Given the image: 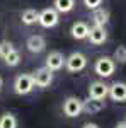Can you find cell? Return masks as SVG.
<instances>
[{
  "label": "cell",
  "mask_w": 126,
  "mask_h": 128,
  "mask_svg": "<svg viewBox=\"0 0 126 128\" xmlns=\"http://www.w3.org/2000/svg\"><path fill=\"white\" fill-rule=\"evenodd\" d=\"M34 86V79H32V74H19L15 80H14V92L17 96H26L32 92Z\"/></svg>",
  "instance_id": "6da1fadb"
},
{
  "label": "cell",
  "mask_w": 126,
  "mask_h": 128,
  "mask_svg": "<svg viewBox=\"0 0 126 128\" xmlns=\"http://www.w3.org/2000/svg\"><path fill=\"white\" fill-rule=\"evenodd\" d=\"M116 70V62L111 58V56H99L96 60V65H94V72H96L99 77L107 79L114 74Z\"/></svg>",
  "instance_id": "7a4b0ae2"
},
{
  "label": "cell",
  "mask_w": 126,
  "mask_h": 128,
  "mask_svg": "<svg viewBox=\"0 0 126 128\" xmlns=\"http://www.w3.org/2000/svg\"><path fill=\"white\" fill-rule=\"evenodd\" d=\"M63 114L68 118H77L84 113V106H82V99L75 98V96H68L63 101Z\"/></svg>",
  "instance_id": "3957f363"
},
{
  "label": "cell",
  "mask_w": 126,
  "mask_h": 128,
  "mask_svg": "<svg viewBox=\"0 0 126 128\" xmlns=\"http://www.w3.org/2000/svg\"><path fill=\"white\" fill-rule=\"evenodd\" d=\"M65 67H67V70H68V72H72V74H75V72H82V70L87 67V58H85L84 53H80V51H73V53L67 58Z\"/></svg>",
  "instance_id": "277c9868"
},
{
  "label": "cell",
  "mask_w": 126,
  "mask_h": 128,
  "mask_svg": "<svg viewBox=\"0 0 126 128\" xmlns=\"http://www.w3.org/2000/svg\"><path fill=\"white\" fill-rule=\"evenodd\" d=\"M58 22H60V14L53 9V7L43 9L41 12H39V22H38V24H41L43 28L51 29V28L58 26Z\"/></svg>",
  "instance_id": "5b68a950"
},
{
  "label": "cell",
  "mask_w": 126,
  "mask_h": 128,
  "mask_svg": "<svg viewBox=\"0 0 126 128\" xmlns=\"http://www.w3.org/2000/svg\"><path fill=\"white\" fill-rule=\"evenodd\" d=\"M32 79H34V86L36 87H49L53 84V72L48 68V67H41L38 68L34 74H32Z\"/></svg>",
  "instance_id": "8992f818"
},
{
  "label": "cell",
  "mask_w": 126,
  "mask_h": 128,
  "mask_svg": "<svg viewBox=\"0 0 126 128\" xmlns=\"http://www.w3.org/2000/svg\"><path fill=\"white\" fill-rule=\"evenodd\" d=\"M65 62H67V58L63 56L61 51H51L48 56H46V63H44V67H48L51 72H58V70L63 68Z\"/></svg>",
  "instance_id": "52a82bcc"
},
{
  "label": "cell",
  "mask_w": 126,
  "mask_h": 128,
  "mask_svg": "<svg viewBox=\"0 0 126 128\" xmlns=\"http://www.w3.org/2000/svg\"><path fill=\"white\" fill-rule=\"evenodd\" d=\"M106 96H109V86L107 84H104L102 80L90 82V86H89V98L106 99Z\"/></svg>",
  "instance_id": "ba28073f"
},
{
  "label": "cell",
  "mask_w": 126,
  "mask_h": 128,
  "mask_svg": "<svg viewBox=\"0 0 126 128\" xmlns=\"http://www.w3.org/2000/svg\"><path fill=\"white\" fill-rule=\"evenodd\" d=\"M92 44H96V46H99V44H104L107 41V31L104 26H92L90 28V31H89V38H87Z\"/></svg>",
  "instance_id": "9c48e42d"
},
{
  "label": "cell",
  "mask_w": 126,
  "mask_h": 128,
  "mask_svg": "<svg viewBox=\"0 0 126 128\" xmlns=\"http://www.w3.org/2000/svg\"><path fill=\"white\" fill-rule=\"evenodd\" d=\"M109 98L116 102L126 101V82H113L109 86Z\"/></svg>",
  "instance_id": "30bf717a"
},
{
  "label": "cell",
  "mask_w": 126,
  "mask_h": 128,
  "mask_svg": "<svg viewBox=\"0 0 126 128\" xmlns=\"http://www.w3.org/2000/svg\"><path fill=\"white\" fill-rule=\"evenodd\" d=\"M26 48L31 53H41L43 50L46 48V40L41 36V34H32L27 38L26 41Z\"/></svg>",
  "instance_id": "8fae6325"
},
{
  "label": "cell",
  "mask_w": 126,
  "mask_h": 128,
  "mask_svg": "<svg viewBox=\"0 0 126 128\" xmlns=\"http://www.w3.org/2000/svg\"><path fill=\"white\" fill-rule=\"evenodd\" d=\"M82 106H84V113L87 114H96L99 111L106 108V102L104 99H94V98H87L85 101H82Z\"/></svg>",
  "instance_id": "7c38bea8"
},
{
  "label": "cell",
  "mask_w": 126,
  "mask_h": 128,
  "mask_svg": "<svg viewBox=\"0 0 126 128\" xmlns=\"http://www.w3.org/2000/svg\"><path fill=\"white\" fill-rule=\"evenodd\" d=\"M89 31H90V28H89L85 22H82V20H78V22H73L72 24V28H70V34H72V38L73 40H87L89 38Z\"/></svg>",
  "instance_id": "4fadbf2b"
},
{
  "label": "cell",
  "mask_w": 126,
  "mask_h": 128,
  "mask_svg": "<svg viewBox=\"0 0 126 128\" xmlns=\"http://www.w3.org/2000/svg\"><path fill=\"white\" fill-rule=\"evenodd\" d=\"M90 20H92V26H106L109 22V10L104 9V7H99V9L92 10Z\"/></svg>",
  "instance_id": "5bb4252c"
},
{
  "label": "cell",
  "mask_w": 126,
  "mask_h": 128,
  "mask_svg": "<svg viewBox=\"0 0 126 128\" xmlns=\"http://www.w3.org/2000/svg\"><path fill=\"white\" fill-rule=\"evenodd\" d=\"M20 20H22V24H26V26H32V24L39 22V12L36 9L22 10V14H20Z\"/></svg>",
  "instance_id": "9a60e30c"
},
{
  "label": "cell",
  "mask_w": 126,
  "mask_h": 128,
  "mask_svg": "<svg viewBox=\"0 0 126 128\" xmlns=\"http://www.w3.org/2000/svg\"><path fill=\"white\" fill-rule=\"evenodd\" d=\"M75 7V0H53V9L58 14H68Z\"/></svg>",
  "instance_id": "2e32d148"
},
{
  "label": "cell",
  "mask_w": 126,
  "mask_h": 128,
  "mask_svg": "<svg viewBox=\"0 0 126 128\" xmlns=\"http://www.w3.org/2000/svg\"><path fill=\"white\" fill-rule=\"evenodd\" d=\"M0 128H17V118L12 113H3L0 116Z\"/></svg>",
  "instance_id": "e0dca14e"
},
{
  "label": "cell",
  "mask_w": 126,
  "mask_h": 128,
  "mask_svg": "<svg viewBox=\"0 0 126 128\" xmlns=\"http://www.w3.org/2000/svg\"><path fill=\"white\" fill-rule=\"evenodd\" d=\"M3 62H5V65L7 67H17L20 63V53H19V50H12L9 55L3 58Z\"/></svg>",
  "instance_id": "ac0fdd59"
},
{
  "label": "cell",
  "mask_w": 126,
  "mask_h": 128,
  "mask_svg": "<svg viewBox=\"0 0 126 128\" xmlns=\"http://www.w3.org/2000/svg\"><path fill=\"white\" fill-rule=\"evenodd\" d=\"M113 60L118 62V63H121V65H125L126 63V46L125 44H119L114 51V55H113Z\"/></svg>",
  "instance_id": "d6986e66"
},
{
  "label": "cell",
  "mask_w": 126,
  "mask_h": 128,
  "mask_svg": "<svg viewBox=\"0 0 126 128\" xmlns=\"http://www.w3.org/2000/svg\"><path fill=\"white\" fill-rule=\"evenodd\" d=\"M12 50H15V46H14L10 41H0V58L3 60Z\"/></svg>",
  "instance_id": "ffe728a7"
},
{
  "label": "cell",
  "mask_w": 126,
  "mask_h": 128,
  "mask_svg": "<svg viewBox=\"0 0 126 128\" xmlns=\"http://www.w3.org/2000/svg\"><path fill=\"white\" fill-rule=\"evenodd\" d=\"M84 5H85L89 10H96L102 5V0H84Z\"/></svg>",
  "instance_id": "44dd1931"
},
{
  "label": "cell",
  "mask_w": 126,
  "mask_h": 128,
  "mask_svg": "<svg viewBox=\"0 0 126 128\" xmlns=\"http://www.w3.org/2000/svg\"><path fill=\"white\" fill-rule=\"evenodd\" d=\"M82 128H99V125H96V123H85Z\"/></svg>",
  "instance_id": "7402d4cb"
},
{
  "label": "cell",
  "mask_w": 126,
  "mask_h": 128,
  "mask_svg": "<svg viewBox=\"0 0 126 128\" xmlns=\"http://www.w3.org/2000/svg\"><path fill=\"white\" fill-rule=\"evenodd\" d=\"M116 128H126V121H121V123H118Z\"/></svg>",
  "instance_id": "603a6c76"
},
{
  "label": "cell",
  "mask_w": 126,
  "mask_h": 128,
  "mask_svg": "<svg viewBox=\"0 0 126 128\" xmlns=\"http://www.w3.org/2000/svg\"><path fill=\"white\" fill-rule=\"evenodd\" d=\"M2 87H3V79L0 77V90H2Z\"/></svg>",
  "instance_id": "cb8c5ba5"
}]
</instances>
